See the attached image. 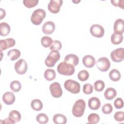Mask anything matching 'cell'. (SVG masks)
Segmentation results:
<instances>
[{"mask_svg":"<svg viewBox=\"0 0 124 124\" xmlns=\"http://www.w3.org/2000/svg\"><path fill=\"white\" fill-rule=\"evenodd\" d=\"M58 73L64 76H71L75 72V68L74 65L65 62H61L57 66Z\"/></svg>","mask_w":124,"mask_h":124,"instance_id":"1","label":"cell"},{"mask_svg":"<svg viewBox=\"0 0 124 124\" xmlns=\"http://www.w3.org/2000/svg\"><path fill=\"white\" fill-rule=\"evenodd\" d=\"M86 107V103L84 100L78 99L76 101L72 108V114L76 117H80L83 114Z\"/></svg>","mask_w":124,"mask_h":124,"instance_id":"2","label":"cell"},{"mask_svg":"<svg viewBox=\"0 0 124 124\" xmlns=\"http://www.w3.org/2000/svg\"><path fill=\"white\" fill-rule=\"evenodd\" d=\"M46 16V12L42 9H37L34 10L31 17V21L35 25H40Z\"/></svg>","mask_w":124,"mask_h":124,"instance_id":"3","label":"cell"},{"mask_svg":"<svg viewBox=\"0 0 124 124\" xmlns=\"http://www.w3.org/2000/svg\"><path fill=\"white\" fill-rule=\"evenodd\" d=\"M60 54L58 50H51L45 59V64L48 67H52L55 65L56 62L60 60Z\"/></svg>","mask_w":124,"mask_h":124,"instance_id":"4","label":"cell"},{"mask_svg":"<svg viewBox=\"0 0 124 124\" xmlns=\"http://www.w3.org/2000/svg\"><path fill=\"white\" fill-rule=\"evenodd\" d=\"M64 88L72 93L77 94L80 90V84L73 79H68L64 83Z\"/></svg>","mask_w":124,"mask_h":124,"instance_id":"5","label":"cell"},{"mask_svg":"<svg viewBox=\"0 0 124 124\" xmlns=\"http://www.w3.org/2000/svg\"><path fill=\"white\" fill-rule=\"evenodd\" d=\"M97 68L102 72L107 71L110 67V62L107 57H101L96 62Z\"/></svg>","mask_w":124,"mask_h":124,"instance_id":"6","label":"cell"},{"mask_svg":"<svg viewBox=\"0 0 124 124\" xmlns=\"http://www.w3.org/2000/svg\"><path fill=\"white\" fill-rule=\"evenodd\" d=\"M110 58L114 62H122L124 58V49L120 47L113 50L110 53Z\"/></svg>","mask_w":124,"mask_h":124,"instance_id":"7","label":"cell"},{"mask_svg":"<svg viewBox=\"0 0 124 124\" xmlns=\"http://www.w3.org/2000/svg\"><path fill=\"white\" fill-rule=\"evenodd\" d=\"M28 69V64L24 59H20L15 64V70L19 75L25 74Z\"/></svg>","mask_w":124,"mask_h":124,"instance_id":"8","label":"cell"},{"mask_svg":"<svg viewBox=\"0 0 124 124\" xmlns=\"http://www.w3.org/2000/svg\"><path fill=\"white\" fill-rule=\"evenodd\" d=\"M49 90L52 96L55 98H59L62 94V90L61 85L57 82H55L50 84Z\"/></svg>","mask_w":124,"mask_h":124,"instance_id":"9","label":"cell"},{"mask_svg":"<svg viewBox=\"0 0 124 124\" xmlns=\"http://www.w3.org/2000/svg\"><path fill=\"white\" fill-rule=\"evenodd\" d=\"M91 34L97 38L102 37L104 35L105 31L103 27L99 24H93L91 26L90 29Z\"/></svg>","mask_w":124,"mask_h":124,"instance_id":"10","label":"cell"},{"mask_svg":"<svg viewBox=\"0 0 124 124\" xmlns=\"http://www.w3.org/2000/svg\"><path fill=\"white\" fill-rule=\"evenodd\" d=\"M62 2L63 1L62 0H51L47 6L48 10L53 14L59 13Z\"/></svg>","mask_w":124,"mask_h":124,"instance_id":"11","label":"cell"},{"mask_svg":"<svg viewBox=\"0 0 124 124\" xmlns=\"http://www.w3.org/2000/svg\"><path fill=\"white\" fill-rule=\"evenodd\" d=\"M16 44V41L11 38L0 40V50H5L10 47L14 46Z\"/></svg>","mask_w":124,"mask_h":124,"instance_id":"12","label":"cell"},{"mask_svg":"<svg viewBox=\"0 0 124 124\" xmlns=\"http://www.w3.org/2000/svg\"><path fill=\"white\" fill-rule=\"evenodd\" d=\"M55 25L52 21L46 22L42 26V31L45 34H52L55 31Z\"/></svg>","mask_w":124,"mask_h":124,"instance_id":"13","label":"cell"},{"mask_svg":"<svg viewBox=\"0 0 124 124\" xmlns=\"http://www.w3.org/2000/svg\"><path fill=\"white\" fill-rule=\"evenodd\" d=\"M113 30L114 33L123 34L124 31V21L121 18H118L115 20L114 26Z\"/></svg>","mask_w":124,"mask_h":124,"instance_id":"14","label":"cell"},{"mask_svg":"<svg viewBox=\"0 0 124 124\" xmlns=\"http://www.w3.org/2000/svg\"><path fill=\"white\" fill-rule=\"evenodd\" d=\"M16 100L15 95L14 93L11 92H7L2 95L3 102L7 105L13 104Z\"/></svg>","mask_w":124,"mask_h":124,"instance_id":"15","label":"cell"},{"mask_svg":"<svg viewBox=\"0 0 124 124\" xmlns=\"http://www.w3.org/2000/svg\"><path fill=\"white\" fill-rule=\"evenodd\" d=\"M95 58L92 55H87L82 58V63L83 65L87 68H92L95 64Z\"/></svg>","mask_w":124,"mask_h":124,"instance_id":"16","label":"cell"},{"mask_svg":"<svg viewBox=\"0 0 124 124\" xmlns=\"http://www.w3.org/2000/svg\"><path fill=\"white\" fill-rule=\"evenodd\" d=\"M88 106L92 110H97L101 106V102L99 99L96 97H93L88 100Z\"/></svg>","mask_w":124,"mask_h":124,"instance_id":"17","label":"cell"},{"mask_svg":"<svg viewBox=\"0 0 124 124\" xmlns=\"http://www.w3.org/2000/svg\"><path fill=\"white\" fill-rule=\"evenodd\" d=\"M64 61L67 63H70L75 66L78 64L79 62V58L75 54H69L64 57Z\"/></svg>","mask_w":124,"mask_h":124,"instance_id":"18","label":"cell"},{"mask_svg":"<svg viewBox=\"0 0 124 124\" xmlns=\"http://www.w3.org/2000/svg\"><path fill=\"white\" fill-rule=\"evenodd\" d=\"M8 118L13 124H15V123L18 122L20 121L21 116L20 113L17 110H13L10 112Z\"/></svg>","mask_w":124,"mask_h":124,"instance_id":"19","label":"cell"},{"mask_svg":"<svg viewBox=\"0 0 124 124\" xmlns=\"http://www.w3.org/2000/svg\"><path fill=\"white\" fill-rule=\"evenodd\" d=\"M117 95V92L114 88L109 87L106 89L104 93L105 98L108 100H112Z\"/></svg>","mask_w":124,"mask_h":124,"instance_id":"20","label":"cell"},{"mask_svg":"<svg viewBox=\"0 0 124 124\" xmlns=\"http://www.w3.org/2000/svg\"><path fill=\"white\" fill-rule=\"evenodd\" d=\"M53 121L56 124H65L67 123V118L64 115L58 113L54 115Z\"/></svg>","mask_w":124,"mask_h":124,"instance_id":"21","label":"cell"},{"mask_svg":"<svg viewBox=\"0 0 124 124\" xmlns=\"http://www.w3.org/2000/svg\"><path fill=\"white\" fill-rule=\"evenodd\" d=\"M10 32V27L6 22H1L0 24V34L2 36H6Z\"/></svg>","mask_w":124,"mask_h":124,"instance_id":"22","label":"cell"},{"mask_svg":"<svg viewBox=\"0 0 124 124\" xmlns=\"http://www.w3.org/2000/svg\"><path fill=\"white\" fill-rule=\"evenodd\" d=\"M110 40L111 43L114 45H118L121 44L123 40V34L113 33L111 34Z\"/></svg>","mask_w":124,"mask_h":124,"instance_id":"23","label":"cell"},{"mask_svg":"<svg viewBox=\"0 0 124 124\" xmlns=\"http://www.w3.org/2000/svg\"><path fill=\"white\" fill-rule=\"evenodd\" d=\"M7 56L11 61H15L20 57L21 52L17 49H12L9 50L7 53Z\"/></svg>","mask_w":124,"mask_h":124,"instance_id":"24","label":"cell"},{"mask_svg":"<svg viewBox=\"0 0 124 124\" xmlns=\"http://www.w3.org/2000/svg\"><path fill=\"white\" fill-rule=\"evenodd\" d=\"M109 77L113 81H117L120 79L121 75L118 70L113 69L109 73Z\"/></svg>","mask_w":124,"mask_h":124,"instance_id":"25","label":"cell"},{"mask_svg":"<svg viewBox=\"0 0 124 124\" xmlns=\"http://www.w3.org/2000/svg\"><path fill=\"white\" fill-rule=\"evenodd\" d=\"M31 108L35 111L41 110L43 107L42 101L38 99H35L31 101Z\"/></svg>","mask_w":124,"mask_h":124,"instance_id":"26","label":"cell"},{"mask_svg":"<svg viewBox=\"0 0 124 124\" xmlns=\"http://www.w3.org/2000/svg\"><path fill=\"white\" fill-rule=\"evenodd\" d=\"M44 78L48 81H51L56 78L55 71L52 69H46L44 73Z\"/></svg>","mask_w":124,"mask_h":124,"instance_id":"27","label":"cell"},{"mask_svg":"<svg viewBox=\"0 0 124 124\" xmlns=\"http://www.w3.org/2000/svg\"><path fill=\"white\" fill-rule=\"evenodd\" d=\"M100 117L98 114L94 113H91L88 117V123L91 124H97L99 122Z\"/></svg>","mask_w":124,"mask_h":124,"instance_id":"28","label":"cell"},{"mask_svg":"<svg viewBox=\"0 0 124 124\" xmlns=\"http://www.w3.org/2000/svg\"><path fill=\"white\" fill-rule=\"evenodd\" d=\"M53 43V40L52 38L49 36H43L41 40V45L44 47H50Z\"/></svg>","mask_w":124,"mask_h":124,"instance_id":"29","label":"cell"},{"mask_svg":"<svg viewBox=\"0 0 124 124\" xmlns=\"http://www.w3.org/2000/svg\"><path fill=\"white\" fill-rule=\"evenodd\" d=\"M11 90L14 92H19L21 88V84L18 80H13L10 83Z\"/></svg>","mask_w":124,"mask_h":124,"instance_id":"30","label":"cell"},{"mask_svg":"<svg viewBox=\"0 0 124 124\" xmlns=\"http://www.w3.org/2000/svg\"><path fill=\"white\" fill-rule=\"evenodd\" d=\"M36 121L40 124H45L48 122V117L45 113H40L38 114L36 118Z\"/></svg>","mask_w":124,"mask_h":124,"instance_id":"31","label":"cell"},{"mask_svg":"<svg viewBox=\"0 0 124 124\" xmlns=\"http://www.w3.org/2000/svg\"><path fill=\"white\" fill-rule=\"evenodd\" d=\"M89 77V74L88 72L85 70H82L79 72L78 74V79L81 81L87 80Z\"/></svg>","mask_w":124,"mask_h":124,"instance_id":"32","label":"cell"},{"mask_svg":"<svg viewBox=\"0 0 124 124\" xmlns=\"http://www.w3.org/2000/svg\"><path fill=\"white\" fill-rule=\"evenodd\" d=\"M94 87L96 91L102 92L105 87V84L103 81L98 80L94 83Z\"/></svg>","mask_w":124,"mask_h":124,"instance_id":"33","label":"cell"},{"mask_svg":"<svg viewBox=\"0 0 124 124\" xmlns=\"http://www.w3.org/2000/svg\"><path fill=\"white\" fill-rule=\"evenodd\" d=\"M24 5L27 8H31L36 6L38 3V0H24L23 1Z\"/></svg>","mask_w":124,"mask_h":124,"instance_id":"34","label":"cell"},{"mask_svg":"<svg viewBox=\"0 0 124 124\" xmlns=\"http://www.w3.org/2000/svg\"><path fill=\"white\" fill-rule=\"evenodd\" d=\"M113 108L110 103H107L104 104L102 108V111L103 113L105 114H110Z\"/></svg>","mask_w":124,"mask_h":124,"instance_id":"35","label":"cell"},{"mask_svg":"<svg viewBox=\"0 0 124 124\" xmlns=\"http://www.w3.org/2000/svg\"><path fill=\"white\" fill-rule=\"evenodd\" d=\"M62 44L61 42L59 40H54L53 41L52 45L49 47V49L51 50H59L62 48Z\"/></svg>","mask_w":124,"mask_h":124,"instance_id":"36","label":"cell"},{"mask_svg":"<svg viewBox=\"0 0 124 124\" xmlns=\"http://www.w3.org/2000/svg\"><path fill=\"white\" fill-rule=\"evenodd\" d=\"M93 87L90 83H86L83 86V91L85 94H89L93 93Z\"/></svg>","mask_w":124,"mask_h":124,"instance_id":"37","label":"cell"},{"mask_svg":"<svg viewBox=\"0 0 124 124\" xmlns=\"http://www.w3.org/2000/svg\"><path fill=\"white\" fill-rule=\"evenodd\" d=\"M114 119L118 122H123L124 120V113L123 111H117L114 115Z\"/></svg>","mask_w":124,"mask_h":124,"instance_id":"38","label":"cell"},{"mask_svg":"<svg viewBox=\"0 0 124 124\" xmlns=\"http://www.w3.org/2000/svg\"><path fill=\"white\" fill-rule=\"evenodd\" d=\"M114 105L115 107L117 109H120L124 107V102L121 98H116L114 102Z\"/></svg>","mask_w":124,"mask_h":124,"instance_id":"39","label":"cell"},{"mask_svg":"<svg viewBox=\"0 0 124 124\" xmlns=\"http://www.w3.org/2000/svg\"><path fill=\"white\" fill-rule=\"evenodd\" d=\"M111 2L112 5L115 6L119 7L122 9H124V0H111Z\"/></svg>","mask_w":124,"mask_h":124,"instance_id":"40","label":"cell"},{"mask_svg":"<svg viewBox=\"0 0 124 124\" xmlns=\"http://www.w3.org/2000/svg\"><path fill=\"white\" fill-rule=\"evenodd\" d=\"M6 15L5 11L2 8H0V19H2L3 17H5Z\"/></svg>","mask_w":124,"mask_h":124,"instance_id":"41","label":"cell"},{"mask_svg":"<svg viewBox=\"0 0 124 124\" xmlns=\"http://www.w3.org/2000/svg\"><path fill=\"white\" fill-rule=\"evenodd\" d=\"M3 123H4V124H13V123H12V122L9 119V118H7L5 119V120H4Z\"/></svg>","mask_w":124,"mask_h":124,"instance_id":"42","label":"cell"},{"mask_svg":"<svg viewBox=\"0 0 124 124\" xmlns=\"http://www.w3.org/2000/svg\"><path fill=\"white\" fill-rule=\"evenodd\" d=\"M72 1L75 3H78V2H80V0H78V1H77V0H72Z\"/></svg>","mask_w":124,"mask_h":124,"instance_id":"43","label":"cell"}]
</instances>
